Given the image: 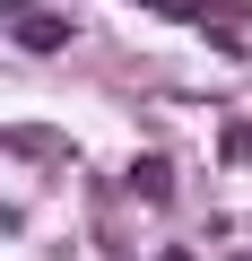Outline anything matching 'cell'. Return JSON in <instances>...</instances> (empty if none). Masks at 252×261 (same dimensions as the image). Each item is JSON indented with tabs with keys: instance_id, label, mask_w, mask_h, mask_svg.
I'll use <instances>...</instances> for the list:
<instances>
[{
	"instance_id": "1",
	"label": "cell",
	"mask_w": 252,
	"mask_h": 261,
	"mask_svg": "<svg viewBox=\"0 0 252 261\" xmlns=\"http://www.w3.org/2000/svg\"><path fill=\"white\" fill-rule=\"evenodd\" d=\"M139 9H157V18H174V27H209V44H243V27H252V9L243 0H139Z\"/></svg>"
},
{
	"instance_id": "2",
	"label": "cell",
	"mask_w": 252,
	"mask_h": 261,
	"mask_svg": "<svg viewBox=\"0 0 252 261\" xmlns=\"http://www.w3.org/2000/svg\"><path fill=\"white\" fill-rule=\"evenodd\" d=\"M0 27H9L18 53H61V44H70V18L44 9V0H9V9H0Z\"/></svg>"
},
{
	"instance_id": "3",
	"label": "cell",
	"mask_w": 252,
	"mask_h": 261,
	"mask_svg": "<svg viewBox=\"0 0 252 261\" xmlns=\"http://www.w3.org/2000/svg\"><path fill=\"white\" fill-rule=\"evenodd\" d=\"M131 192H139V200H174V166H165V157H139V166H131Z\"/></svg>"
},
{
	"instance_id": "4",
	"label": "cell",
	"mask_w": 252,
	"mask_h": 261,
	"mask_svg": "<svg viewBox=\"0 0 252 261\" xmlns=\"http://www.w3.org/2000/svg\"><path fill=\"white\" fill-rule=\"evenodd\" d=\"M217 157H226V166H243V157H252V122H226V140H217Z\"/></svg>"
},
{
	"instance_id": "5",
	"label": "cell",
	"mask_w": 252,
	"mask_h": 261,
	"mask_svg": "<svg viewBox=\"0 0 252 261\" xmlns=\"http://www.w3.org/2000/svg\"><path fill=\"white\" fill-rule=\"evenodd\" d=\"M165 261H191V252H165Z\"/></svg>"
}]
</instances>
